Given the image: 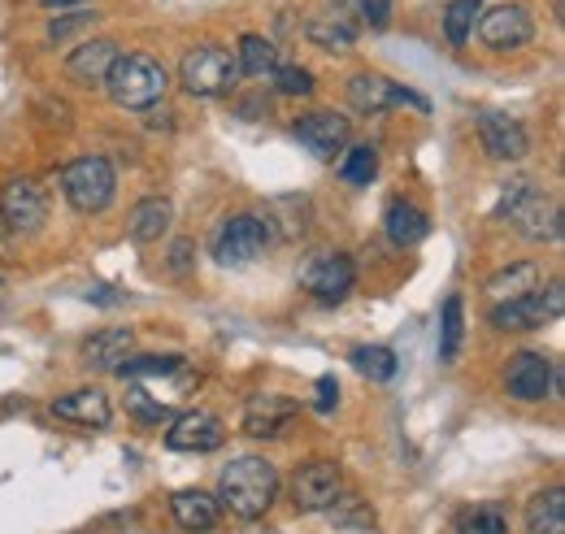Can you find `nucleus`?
Returning a JSON list of instances; mask_svg holds the SVG:
<instances>
[{
    "label": "nucleus",
    "instance_id": "f257e3e1",
    "mask_svg": "<svg viewBox=\"0 0 565 534\" xmlns=\"http://www.w3.org/2000/svg\"><path fill=\"white\" fill-rule=\"evenodd\" d=\"M217 491H222V495H217L222 509H231L235 517L253 522V517H262V513L275 504V495H279V473H275V466H270L266 457H239V461H231V466L222 469Z\"/></svg>",
    "mask_w": 565,
    "mask_h": 534
},
{
    "label": "nucleus",
    "instance_id": "f03ea898",
    "mask_svg": "<svg viewBox=\"0 0 565 534\" xmlns=\"http://www.w3.org/2000/svg\"><path fill=\"white\" fill-rule=\"evenodd\" d=\"M105 87H109L118 109L143 114V109H152L170 92V70L161 66L157 57H148V53H122L114 62V70H109Z\"/></svg>",
    "mask_w": 565,
    "mask_h": 534
},
{
    "label": "nucleus",
    "instance_id": "7ed1b4c3",
    "mask_svg": "<svg viewBox=\"0 0 565 534\" xmlns=\"http://www.w3.org/2000/svg\"><path fill=\"white\" fill-rule=\"evenodd\" d=\"M62 188H66V201L78 213H100L105 204L114 201V188H118V174L105 157H78L62 170Z\"/></svg>",
    "mask_w": 565,
    "mask_h": 534
},
{
    "label": "nucleus",
    "instance_id": "20e7f679",
    "mask_svg": "<svg viewBox=\"0 0 565 534\" xmlns=\"http://www.w3.org/2000/svg\"><path fill=\"white\" fill-rule=\"evenodd\" d=\"M179 78H183V87L192 96H226L235 87V78H239V62L217 44H201V49H192L183 57Z\"/></svg>",
    "mask_w": 565,
    "mask_h": 534
},
{
    "label": "nucleus",
    "instance_id": "39448f33",
    "mask_svg": "<svg viewBox=\"0 0 565 534\" xmlns=\"http://www.w3.org/2000/svg\"><path fill=\"white\" fill-rule=\"evenodd\" d=\"M562 282H548V296L544 291H526V296H513V300H495L492 322L495 331H540L544 322L562 318Z\"/></svg>",
    "mask_w": 565,
    "mask_h": 534
},
{
    "label": "nucleus",
    "instance_id": "423d86ee",
    "mask_svg": "<svg viewBox=\"0 0 565 534\" xmlns=\"http://www.w3.org/2000/svg\"><path fill=\"white\" fill-rule=\"evenodd\" d=\"M270 248V222L257 213H239L217 235V266H253Z\"/></svg>",
    "mask_w": 565,
    "mask_h": 534
},
{
    "label": "nucleus",
    "instance_id": "0eeeda50",
    "mask_svg": "<svg viewBox=\"0 0 565 534\" xmlns=\"http://www.w3.org/2000/svg\"><path fill=\"white\" fill-rule=\"evenodd\" d=\"M479 40L492 53H518L535 40V22L522 4H492L488 13H479Z\"/></svg>",
    "mask_w": 565,
    "mask_h": 534
},
{
    "label": "nucleus",
    "instance_id": "6e6552de",
    "mask_svg": "<svg viewBox=\"0 0 565 534\" xmlns=\"http://www.w3.org/2000/svg\"><path fill=\"white\" fill-rule=\"evenodd\" d=\"M340 495H344V478L327 461H309L291 473V504L300 513H327Z\"/></svg>",
    "mask_w": 565,
    "mask_h": 534
},
{
    "label": "nucleus",
    "instance_id": "1a4fd4ad",
    "mask_svg": "<svg viewBox=\"0 0 565 534\" xmlns=\"http://www.w3.org/2000/svg\"><path fill=\"white\" fill-rule=\"evenodd\" d=\"M353 282H356V269L344 253H322V257H313L309 266L300 269V287L318 305H340L353 291Z\"/></svg>",
    "mask_w": 565,
    "mask_h": 534
},
{
    "label": "nucleus",
    "instance_id": "9d476101",
    "mask_svg": "<svg viewBox=\"0 0 565 534\" xmlns=\"http://www.w3.org/2000/svg\"><path fill=\"white\" fill-rule=\"evenodd\" d=\"M44 217H49V201L31 179H9L0 188V222L13 235H35L44 226Z\"/></svg>",
    "mask_w": 565,
    "mask_h": 534
},
{
    "label": "nucleus",
    "instance_id": "9b49d317",
    "mask_svg": "<svg viewBox=\"0 0 565 534\" xmlns=\"http://www.w3.org/2000/svg\"><path fill=\"white\" fill-rule=\"evenodd\" d=\"M553 383H557V370L540 352H518L509 361V370H504V392L522 404H535L544 400V396H553Z\"/></svg>",
    "mask_w": 565,
    "mask_h": 534
},
{
    "label": "nucleus",
    "instance_id": "f8f14e48",
    "mask_svg": "<svg viewBox=\"0 0 565 534\" xmlns=\"http://www.w3.org/2000/svg\"><path fill=\"white\" fill-rule=\"evenodd\" d=\"M349 135H353L349 118L335 114V109H318V114H309V118L296 122V139H300L313 157H322V161L340 157V152L349 148Z\"/></svg>",
    "mask_w": 565,
    "mask_h": 534
},
{
    "label": "nucleus",
    "instance_id": "ddd939ff",
    "mask_svg": "<svg viewBox=\"0 0 565 534\" xmlns=\"http://www.w3.org/2000/svg\"><path fill=\"white\" fill-rule=\"evenodd\" d=\"M479 139L488 148V157L495 161H522L531 152V135L518 118L500 114V109H483L479 114Z\"/></svg>",
    "mask_w": 565,
    "mask_h": 534
},
{
    "label": "nucleus",
    "instance_id": "4468645a",
    "mask_svg": "<svg viewBox=\"0 0 565 534\" xmlns=\"http://www.w3.org/2000/svg\"><path fill=\"white\" fill-rule=\"evenodd\" d=\"M349 105H353L356 114H383V109H392V105H414V109L426 114L423 96H414V92L387 83L383 74H353V83H349Z\"/></svg>",
    "mask_w": 565,
    "mask_h": 534
},
{
    "label": "nucleus",
    "instance_id": "2eb2a0df",
    "mask_svg": "<svg viewBox=\"0 0 565 534\" xmlns=\"http://www.w3.org/2000/svg\"><path fill=\"white\" fill-rule=\"evenodd\" d=\"M222 439H226V430L213 413H183L166 430V448H174V452H213V448H222Z\"/></svg>",
    "mask_w": 565,
    "mask_h": 534
},
{
    "label": "nucleus",
    "instance_id": "dca6fc26",
    "mask_svg": "<svg viewBox=\"0 0 565 534\" xmlns=\"http://www.w3.org/2000/svg\"><path fill=\"white\" fill-rule=\"evenodd\" d=\"M509 217L522 226V235L526 239H562V213H557V204L548 201V196H540V192H526L522 201L509 209Z\"/></svg>",
    "mask_w": 565,
    "mask_h": 534
},
{
    "label": "nucleus",
    "instance_id": "f3484780",
    "mask_svg": "<svg viewBox=\"0 0 565 534\" xmlns=\"http://www.w3.org/2000/svg\"><path fill=\"white\" fill-rule=\"evenodd\" d=\"M296 417H300V404L296 400L257 396V400L248 404V413H244V435H253V439H275V435H282Z\"/></svg>",
    "mask_w": 565,
    "mask_h": 534
},
{
    "label": "nucleus",
    "instance_id": "a211bd4d",
    "mask_svg": "<svg viewBox=\"0 0 565 534\" xmlns=\"http://www.w3.org/2000/svg\"><path fill=\"white\" fill-rule=\"evenodd\" d=\"M118 57H122V49H118L114 40H87V44H78L71 57H66V74L78 78V83L100 87V83L109 78V70H114Z\"/></svg>",
    "mask_w": 565,
    "mask_h": 534
},
{
    "label": "nucleus",
    "instance_id": "6ab92c4d",
    "mask_svg": "<svg viewBox=\"0 0 565 534\" xmlns=\"http://www.w3.org/2000/svg\"><path fill=\"white\" fill-rule=\"evenodd\" d=\"M109 396L105 392H96V387H83V392H71V396H62V400L53 404V417H62V421H71V426H92V430H100V426H109Z\"/></svg>",
    "mask_w": 565,
    "mask_h": 534
},
{
    "label": "nucleus",
    "instance_id": "aec40b11",
    "mask_svg": "<svg viewBox=\"0 0 565 534\" xmlns=\"http://www.w3.org/2000/svg\"><path fill=\"white\" fill-rule=\"evenodd\" d=\"M170 513H174V522L183 526V531L192 534H205L217 526V517H222V504L213 500L210 491H174V500H170Z\"/></svg>",
    "mask_w": 565,
    "mask_h": 534
},
{
    "label": "nucleus",
    "instance_id": "412c9836",
    "mask_svg": "<svg viewBox=\"0 0 565 534\" xmlns=\"http://www.w3.org/2000/svg\"><path fill=\"white\" fill-rule=\"evenodd\" d=\"M131 348H136V334L114 327V331L92 334V339L83 343V361H87L92 370H118V365L131 356Z\"/></svg>",
    "mask_w": 565,
    "mask_h": 534
},
{
    "label": "nucleus",
    "instance_id": "4be33fe9",
    "mask_svg": "<svg viewBox=\"0 0 565 534\" xmlns=\"http://www.w3.org/2000/svg\"><path fill=\"white\" fill-rule=\"evenodd\" d=\"M526 531L531 534H565V491L548 487L531 500L526 509Z\"/></svg>",
    "mask_w": 565,
    "mask_h": 534
},
{
    "label": "nucleus",
    "instance_id": "5701e85b",
    "mask_svg": "<svg viewBox=\"0 0 565 534\" xmlns=\"http://www.w3.org/2000/svg\"><path fill=\"white\" fill-rule=\"evenodd\" d=\"M170 217H174V209H170L166 196H148V201H140L136 213H131V239L157 244V239L170 231Z\"/></svg>",
    "mask_w": 565,
    "mask_h": 534
},
{
    "label": "nucleus",
    "instance_id": "b1692460",
    "mask_svg": "<svg viewBox=\"0 0 565 534\" xmlns=\"http://www.w3.org/2000/svg\"><path fill=\"white\" fill-rule=\"evenodd\" d=\"M387 239L401 248H414L426 239V213L414 204H392L387 209Z\"/></svg>",
    "mask_w": 565,
    "mask_h": 534
},
{
    "label": "nucleus",
    "instance_id": "393cba45",
    "mask_svg": "<svg viewBox=\"0 0 565 534\" xmlns=\"http://www.w3.org/2000/svg\"><path fill=\"white\" fill-rule=\"evenodd\" d=\"M235 62H239V70H244L248 78H270V74L279 70V53H275V44H270L266 35H244Z\"/></svg>",
    "mask_w": 565,
    "mask_h": 534
},
{
    "label": "nucleus",
    "instance_id": "a878e982",
    "mask_svg": "<svg viewBox=\"0 0 565 534\" xmlns=\"http://www.w3.org/2000/svg\"><path fill=\"white\" fill-rule=\"evenodd\" d=\"M466 305H461V296H448V305H444V318H439V361L444 365H452L457 356H461V334H466Z\"/></svg>",
    "mask_w": 565,
    "mask_h": 534
},
{
    "label": "nucleus",
    "instance_id": "bb28decb",
    "mask_svg": "<svg viewBox=\"0 0 565 534\" xmlns=\"http://www.w3.org/2000/svg\"><path fill=\"white\" fill-rule=\"evenodd\" d=\"M479 13H483V0H452L448 13H444V35H448V44H457V49L470 44Z\"/></svg>",
    "mask_w": 565,
    "mask_h": 534
},
{
    "label": "nucleus",
    "instance_id": "cd10ccee",
    "mask_svg": "<svg viewBox=\"0 0 565 534\" xmlns=\"http://www.w3.org/2000/svg\"><path fill=\"white\" fill-rule=\"evenodd\" d=\"M353 365H356V374H365L370 383H392V374H396V356H392L387 348H379V343L356 348Z\"/></svg>",
    "mask_w": 565,
    "mask_h": 534
},
{
    "label": "nucleus",
    "instance_id": "c85d7f7f",
    "mask_svg": "<svg viewBox=\"0 0 565 534\" xmlns=\"http://www.w3.org/2000/svg\"><path fill=\"white\" fill-rule=\"evenodd\" d=\"M535 282H540V266L522 261V266H513V269H500L492 282H488V291H492V296H504V291H509V300H513V296L535 291Z\"/></svg>",
    "mask_w": 565,
    "mask_h": 534
},
{
    "label": "nucleus",
    "instance_id": "c756f323",
    "mask_svg": "<svg viewBox=\"0 0 565 534\" xmlns=\"http://www.w3.org/2000/svg\"><path fill=\"white\" fill-rule=\"evenodd\" d=\"M179 365H183L179 356H127V361L118 365V374L131 378V383H143V378H166V374H174Z\"/></svg>",
    "mask_w": 565,
    "mask_h": 534
},
{
    "label": "nucleus",
    "instance_id": "7c9ffc66",
    "mask_svg": "<svg viewBox=\"0 0 565 534\" xmlns=\"http://www.w3.org/2000/svg\"><path fill=\"white\" fill-rule=\"evenodd\" d=\"M309 35H313V44H322L327 53H349L353 49V26L349 22H331V18H318V22H309Z\"/></svg>",
    "mask_w": 565,
    "mask_h": 534
},
{
    "label": "nucleus",
    "instance_id": "2f4dec72",
    "mask_svg": "<svg viewBox=\"0 0 565 534\" xmlns=\"http://www.w3.org/2000/svg\"><path fill=\"white\" fill-rule=\"evenodd\" d=\"M374 174H379V152L370 143H356L353 152L344 157V179L353 188H365V183H374Z\"/></svg>",
    "mask_w": 565,
    "mask_h": 534
},
{
    "label": "nucleus",
    "instance_id": "473e14b6",
    "mask_svg": "<svg viewBox=\"0 0 565 534\" xmlns=\"http://www.w3.org/2000/svg\"><path fill=\"white\" fill-rule=\"evenodd\" d=\"M466 531L470 534H509V513L495 509V504H483L466 517Z\"/></svg>",
    "mask_w": 565,
    "mask_h": 534
},
{
    "label": "nucleus",
    "instance_id": "72a5a7b5",
    "mask_svg": "<svg viewBox=\"0 0 565 534\" xmlns=\"http://www.w3.org/2000/svg\"><path fill=\"white\" fill-rule=\"evenodd\" d=\"M270 78L279 83L282 96H313V74L305 66H282L279 62V70H275Z\"/></svg>",
    "mask_w": 565,
    "mask_h": 534
},
{
    "label": "nucleus",
    "instance_id": "f704fd0d",
    "mask_svg": "<svg viewBox=\"0 0 565 534\" xmlns=\"http://www.w3.org/2000/svg\"><path fill=\"white\" fill-rule=\"evenodd\" d=\"M331 513H335V522H340V526H353V531H370V522H374V513H370V509H361V504H353V500H349V491L331 504Z\"/></svg>",
    "mask_w": 565,
    "mask_h": 534
},
{
    "label": "nucleus",
    "instance_id": "c9c22d12",
    "mask_svg": "<svg viewBox=\"0 0 565 534\" xmlns=\"http://www.w3.org/2000/svg\"><path fill=\"white\" fill-rule=\"evenodd\" d=\"M127 408H131L140 421H166V404L161 400L152 404L143 396V387H131V392H127Z\"/></svg>",
    "mask_w": 565,
    "mask_h": 534
},
{
    "label": "nucleus",
    "instance_id": "e433bc0d",
    "mask_svg": "<svg viewBox=\"0 0 565 534\" xmlns=\"http://www.w3.org/2000/svg\"><path fill=\"white\" fill-rule=\"evenodd\" d=\"M356 4V13L379 31V26H387L392 22V0H353Z\"/></svg>",
    "mask_w": 565,
    "mask_h": 534
},
{
    "label": "nucleus",
    "instance_id": "4c0bfd02",
    "mask_svg": "<svg viewBox=\"0 0 565 534\" xmlns=\"http://www.w3.org/2000/svg\"><path fill=\"white\" fill-rule=\"evenodd\" d=\"M192 266V239H174V248H170V269L174 274H188Z\"/></svg>",
    "mask_w": 565,
    "mask_h": 534
},
{
    "label": "nucleus",
    "instance_id": "58836bf2",
    "mask_svg": "<svg viewBox=\"0 0 565 534\" xmlns=\"http://www.w3.org/2000/svg\"><path fill=\"white\" fill-rule=\"evenodd\" d=\"M335 400H340V383H335V378H322V383H318V413H331Z\"/></svg>",
    "mask_w": 565,
    "mask_h": 534
},
{
    "label": "nucleus",
    "instance_id": "ea45409f",
    "mask_svg": "<svg viewBox=\"0 0 565 534\" xmlns=\"http://www.w3.org/2000/svg\"><path fill=\"white\" fill-rule=\"evenodd\" d=\"M74 31H87V13H78V18H62V22H53V40H66V35H74Z\"/></svg>",
    "mask_w": 565,
    "mask_h": 534
},
{
    "label": "nucleus",
    "instance_id": "a19ab883",
    "mask_svg": "<svg viewBox=\"0 0 565 534\" xmlns=\"http://www.w3.org/2000/svg\"><path fill=\"white\" fill-rule=\"evenodd\" d=\"M44 9H57V13H66V9H83L87 0H40Z\"/></svg>",
    "mask_w": 565,
    "mask_h": 534
}]
</instances>
